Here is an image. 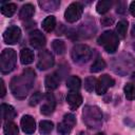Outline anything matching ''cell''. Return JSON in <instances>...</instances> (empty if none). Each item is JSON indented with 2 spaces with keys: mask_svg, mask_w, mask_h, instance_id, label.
<instances>
[{
  "mask_svg": "<svg viewBox=\"0 0 135 135\" xmlns=\"http://www.w3.org/2000/svg\"><path fill=\"white\" fill-rule=\"evenodd\" d=\"M36 74L32 69H26L19 76H15L11 81V91L13 95L18 99L26 97L31 89L33 88Z\"/></svg>",
  "mask_w": 135,
  "mask_h": 135,
  "instance_id": "1",
  "label": "cell"
},
{
  "mask_svg": "<svg viewBox=\"0 0 135 135\" xmlns=\"http://www.w3.org/2000/svg\"><path fill=\"white\" fill-rule=\"evenodd\" d=\"M135 68V59L130 53H122L118 57L114 58L112 63L113 71L121 76H126L132 72Z\"/></svg>",
  "mask_w": 135,
  "mask_h": 135,
  "instance_id": "2",
  "label": "cell"
},
{
  "mask_svg": "<svg viewBox=\"0 0 135 135\" xmlns=\"http://www.w3.org/2000/svg\"><path fill=\"white\" fill-rule=\"evenodd\" d=\"M84 124L90 129H98L102 124L101 110L96 105H85L82 111Z\"/></svg>",
  "mask_w": 135,
  "mask_h": 135,
  "instance_id": "3",
  "label": "cell"
},
{
  "mask_svg": "<svg viewBox=\"0 0 135 135\" xmlns=\"http://www.w3.org/2000/svg\"><path fill=\"white\" fill-rule=\"evenodd\" d=\"M98 44L101 45L107 53L113 54L118 49L119 39H118V36L113 31H105L99 36Z\"/></svg>",
  "mask_w": 135,
  "mask_h": 135,
  "instance_id": "4",
  "label": "cell"
},
{
  "mask_svg": "<svg viewBox=\"0 0 135 135\" xmlns=\"http://www.w3.org/2000/svg\"><path fill=\"white\" fill-rule=\"evenodd\" d=\"M17 61L16 52L13 49H4L0 56V70L2 74L11 73L15 66Z\"/></svg>",
  "mask_w": 135,
  "mask_h": 135,
  "instance_id": "5",
  "label": "cell"
},
{
  "mask_svg": "<svg viewBox=\"0 0 135 135\" xmlns=\"http://www.w3.org/2000/svg\"><path fill=\"white\" fill-rule=\"evenodd\" d=\"M71 56L74 62L76 63H85L92 57V50L86 44H75L72 49Z\"/></svg>",
  "mask_w": 135,
  "mask_h": 135,
  "instance_id": "6",
  "label": "cell"
},
{
  "mask_svg": "<svg viewBox=\"0 0 135 135\" xmlns=\"http://www.w3.org/2000/svg\"><path fill=\"white\" fill-rule=\"evenodd\" d=\"M82 12H83L82 4L79 3V2H73L65 9V12H64V18H65V20L68 22L74 23V22H76L77 20L80 19L81 15H82Z\"/></svg>",
  "mask_w": 135,
  "mask_h": 135,
  "instance_id": "7",
  "label": "cell"
},
{
  "mask_svg": "<svg viewBox=\"0 0 135 135\" xmlns=\"http://www.w3.org/2000/svg\"><path fill=\"white\" fill-rule=\"evenodd\" d=\"M55 59L54 56L51 52H49L47 50H43L40 51L38 54V62H37V68L41 71H45L50 68H52L54 65Z\"/></svg>",
  "mask_w": 135,
  "mask_h": 135,
  "instance_id": "8",
  "label": "cell"
},
{
  "mask_svg": "<svg viewBox=\"0 0 135 135\" xmlns=\"http://www.w3.org/2000/svg\"><path fill=\"white\" fill-rule=\"evenodd\" d=\"M75 123H76L75 116L73 114H71V113L65 114L64 117H63V120L60 123H58L57 131H58V133L60 135H69L72 132Z\"/></svg>",
  "mask_w": 135,
  "mask_h": 135,
  "instance_id": "9",
  "label": "cell"
},
{
  "mask_svg": "<svg viewBox=\"0 0 135 135\" xmlns=\"http://www.w3.org/2000/svg\"><path fill=\"white\" fill-rule=\"evenodd\" d=\"M21 38V31L18 26L12 25L7 27L3 33V40L6 44H15Z\"/></svg>",
  "mask_w": 135,
  "mask_h": 135,
  "instance_id": "10",
  "label": "cell"
},
{
  "mask_svg": "<svg viewBox=\"0 0 135 135\" xmlns=\"http://www.w3.org/2000/svg\"><path fill=\"white\" fill-rule=\"evenodd\" d=\"M114 83H115V80L111 76H109L107 74L102 75L97 80V82H96L95 91H96L97 95H103V94H105L107 91H108V89L111 88V86H113Z\"/></svg>",
  "mask_w": 135,
  "mask_h": 135,
  "instance_id": "11",
  "label": "cell"
},
{
  "mask_svg": "<svg viewBox=\"0 0 135 135\" xmlns=\"http://www.w3.org/2000/svg\"><path fill=\"white\" fill-rule=\"evenodd\" d=\"M55 107H56V100L54 95L52 93H47L44 96V103L41 105L40 112L43 115H51L54 112Z\"/></svg>",
  "mask_w": 135,
  "mask_h": 135,
  "instance_id": "12",
  "label": "cell"
},
{
  "mask_svg": "<svg viewBox=\"0 0 135 135\" xmlns=\"http://www.w3.org/2000/svg\"><path fill=\"white\" fill-rule=\"evenodd\" d=\"M64 73H61V71H57L51 75H47L45 77V88L49 89V90H55L58 88L60 81H61V78L63 77Z\"/></svg>",
  "mask_w": 135,
  "mask_h": 135,
  "instance_id": "13",
  "label": "cell"
},
{
  "mask_svg": "<svg viewBox=\"0 0 135 135\" xmlns=\"http://www.w3.org/2000/svg\"><path fill=\"white\" fill-rule=\"evenodd\" d=\"M28 41L34 49H42L45 45V37L40 31H33L30 34Z\"/></svg>",
  "mask_w": 135,
  "mask_h": 135,
  "instance_id": "14",
  "label": "cell"
},
{
  "mask_svg": "<svg viewBox=\"0 0 135 135\" xmlns=\"http://www.w3.org/2000/svg\"><path fill=\"white\" fill-rule=\"evenodd\" d=\"M21 129L25 134H33L36 130L35 119L31 115H24L20 121Z\"/></svg>",
  "mask_w": 135,
  "mask_h": 135,
  "instance_id": "15",
  "label": "cell"
},
{
  "mask_svg": "<svg viewBox=\"0 0 135 135\" xmlns=\"http://www.w3.org/2000/svg\"><path fill=\"white\" fill-rule=\"evenodd\" d=\"M66 101L72 110H76L82 103V96L78 92H70L66 95Z\"/></svg>",
  "mask_w": 135,
  "mask_h": 135,
  "instance_id": "16",
  "label": "cell"
},
{
  "mask_svg": "<svg viewBox=\"0 0 135 135\" xmlns=\"http://www.w3.org/2000/svg\"><path fill=\"white\" fill-rule=\"evenodd\" d=\"M0 112H1V117L3 120H12L16 117L17 113L15 111V109L9 105V104H6V103H2L1 107H0Z\"/></svg>",
  "mask_w": 135,
  "mask_h": 135,
  "instance_id": "17",
  "label": "cell"
},
{
  "mask_svg": "<svg viewBox=\"0 0 135 135\" xmlns=\"http://www.w3.org/2000/svg\"><path fill=\"white\" fill-rule=\"evenodd\" d=\"M38 4L45 12H54L59 7L60 1L59 0H42V1H39Z\"/></svg>",
  "mask_w": 135,
  "mask_h": 135,
  "instance_id": "18",
  "label": "cell"
},
{
  "mask_svg": "<svg viewBox=\"0 0 135 135\" xmlns=\"http://www.w3.org/2000/svg\"><path fill=\"white\" fill-rule=\"evenodd\" d=\"M34 14H35L34 5L31 4V3H26L21 7V9L19 12V17L22 20H28V19H31L33 17Z\"/></svg>",
  "mask_w": 135,
  "mask_h": 135,
  "instance_id": "19",
  "label": "cell"
},
{
  "mask_svg": "<svg viewBox=\"0 0 135 135\" xmlns=\"http://www.w3.org/2000/svg\"><path fill=\"white\" fill-rule=\"evenodd\" d=\"M81 86V80L77 76H71L66 80V88L71 90V92H78Z\"/></svg>",
  "mask_w": 135,
  "mask_h": 135,
  "instance_id": "20",
  "label": "cell"
},
{
  "mask_svg": "<svg viewBox=\"0 0 135 135\" xmlns=\"http://www.w3.org/2000/svg\"><path fill=\"white\" fill-rule=\"evenodd\" d=\"M20 61L22 64H30L34 61V54L30 49H22L20 52Z\"/></svg>",
  "mask_w": 135,
  "mask_h": 135,
  "instance_id": "21",
  "label": "cell"
},
{
  "mask_svg": "<svg viewBox=\"0 0 135 135\" xmlns=\"http://www.w3.org/2000/svg\"><path fill=\"white\" fill-rule=\"evenodd\" d=\"M17 9V5L15 3H2L1 4V13L5 17H12Z\"/></svg>",
  "mask_w": 135,
  "mask_h": 135,
  "instance_id": "22",
  "label": "cell"
},
{
  "mask_svg": "<svg viewBox=\"0 0 135 135\" xmlns=\"http://www.w3.org/2000/svg\"><path fill=\"white\" fill-rule=\"evenodd\" d=\"M113 2L111 0H101L98 1L96 4V11L98 14H105L111 7H112Z\"/></svg>",
  "mask_w": 135,
  "mask_h": 135,
  "instance_id": "23",
  "label": "cell"
},
{
  "mask_svg": "<svg viewBox=\"0 0 135 135\" xmlns=\"http://www.w3.org/2000/svg\"><path fill=\"white\" fill-rule=\"evenodd\" d=\"M127 31H128V21L120 20L116 25V35L118 36V38L123 39L127 35Z\"/></svg>",
  "mask_w": 135,
  "mask_h": 135,
  "instance_id": "24",
  "label": "cell"
},
{
  "mask_svg": "<svg viewBox=\"0 0 135 135\" xmlns=\"http://www.w3.org/2000/svg\"><path fill=\"white\" fill-rule=\"evenodd\" d=\"M55 26H56V19L54 16H49L42 21V27L45 32L50 33V32L54 31Z\"/></svg>",
  "mask_w": 135,
  "mask_h": 135,
  "instance_id": "25",
  "label": "cell"
},
{
  "mask_svg": "<svg viewBox=\"0 0 135 135\" xmlns=\"http://www.w3.org/2000/svg\"><path fill=\"white\" fill-rule=\"evenodd\" d=\"M53 128H54V123L50 120H42L39 123V131L43 135L50 134L53 131Z\"/></svg>",
  "mask_w": 135,
  "mask_h": 135,
  "instance_id": "26",
  "label": "cell"
},
{
  "mask_svg": "<svg viewBox=\"0 0 135 135\" xmlns=\"http://www.w3.org/2000/svg\"><path fill=\"white\" fill-rule=\"evenodd\" d=\"M4 135H18V127L13 121H7L3 127Z\"/></svg>",
  "mask_w": 135,
  "mask_h": 135,
  "instance_id": "27",
  "label": "cell"
},
{
  "mask_svg": "<svg viewBox=\"0 0 135 135\" xmlns=\"http://www.w3.org/2000/svg\"><path fill=\"white\" fill-rule=\"evenodd\" d=\"M104 68H105V62H104V60H103L101 57H97V58L95 59V61L93 62V64L91 65L90 71H91L92 73H98V72L102 71Z\"/></svg>",
  "mask_w": 135,
  "mask_h": 135,
  "instance_id": "28",
  "label": "cell"
},
{
  "mask_svg": "<svg viewBox=\"0 0 135 135\" xmlns=\"http://www.w3.org/2000/svg\"><path fill=\"white\" fill-rule=\"evenodd\" d=\"M52 47H53V51L58 54V55H62L64 52H65V44L62 40H54L52 42Z\"/></svg>",
  "mask_w": 135,
  "mask_h": 135,
  "instance_id": "29",
  "label": "cell"
},
{
  "mask_svg": "<svg viewBox=\"0 0 135 135\" xmlns=\"http://www.w3.org/2000/svg\"><path fill=\"white\" fill-rule=\"evenodd\" d=\"M124 96L129 100H134L135 99V84L133 83H127L123 88Z\"/></svg>",
  "mask_w": 135,
  "mask_h": 135,
  "instance_id": "30",
  "label": "cell"
},
{
  "mask_svg": "<svg viewBox=\"0 0 135 135\" xmlns=\"http://www.w3.org/2000/svg\"><path fill=\"white\" fill-rule=\"evenodd\" d=\"M96 82H97V80L93 76H90V77L85 78V80H84V89L88 92H93V90L96 88Z\"/></svg>",
  "mask_w": 135,
  "mask_h": 135,
  "instance_id": "31",
  "label": "cell"
},
{
  "mask_svg": "<svg viewBox=\"0 0 135 135\" xmlns=\"http://www.w3.org/2000/svg\"><path fill=\"white\" fill-rule=\"evenodd\" d=\"M42 94L40 93V92H36V93H34L33 95H32V97L30 98V105H32V107H35V105H37L40 101H41V99H42Z\"/></svg>",
  "mask_w": 135,
  "mask_h": 135,
  "instance_id": "32",
  "label": "cell"
},
{
  "mask_svg": "<svg viewBox=\"0 0 135 135\" xmlns=\"http://www.w3.org/2000/svg\"><path fill=\"white\" fill-rule=\"evenodd\" d=\"M100 22H101V24H102L103 26H109V25H111V24L114 22V20H113L112 18H110V17H103V18L100 20Z\"/></svg>",
  "mask_w": 135,
  "mask_h": 135,
  "instance_id": "33",
  "label": "cell"
},
{
  "mask_svg": "<svg viewBox=\"0 0 135 135\" xmlns=\"http://www.w3.org/2000/svg\"><path fill=\"white\" fill-rule=\"evenodd\" d=\"M116 12L118 14H123L126 12V5H124V2H119L118 5H117V8H116Z\"/></svg>",
  "mask_w": 135,
  "mask_h": 135,
  "instance_id": "34",
  "label": "cell"
},
{
  "mask_svg": "<svg viewBox=\"0 0 135 135\" xmlns=\"http://www.w3.org/2000/svg\"><path fill=\"white\" fill-rule=\"evenodd\" d=\"M0 86H1V94H0V96L1 97H4V95H5V93H6V90H5V84H4V81L1 79V81H0Z\"/></svg>",
  "mask_w": 135,
  "mask_h": 135,
  "instance_id": "35",
  "label": "cell"
},
{
  "mask_svg": "<svg viewBox=\"0 0 135 135\" xmlns=\"http://www.w3.org/2000/svg\"><path fill=\"white\" fill-rule=\"evenodd\" d=\"M130 13L132 16L135 17V1L131 2V4H130Z\"/></svg>",
  "mask_w": 135,
  "mask_h": 135,
  "instance_id": "36",
  "label": "cell"
},
{
  "mask_svg": "<svg viewBox=\"0 0 135 135\" xmlns=\"http://www.w3.org/2000/svg\"><path fill=\"white\" fill-rule=\"evenodd\" d=\"M132 39H133V47L135 50V24L132 27Z\"/></svg>",
  "mask_w": 135,
  "mask_h": 135,
  "instance_id": "37",
  "label": "cell"
},
{
  "mask_svg": "<svg viewBox=\"0 0 135 135\" xmlns=\"http://www.w3.org/2000/svg\"><path fill=\"white\" fill-rule=\"evenodd\" d=\"M131 78H132V80H133V81H135V72L132 74V77H131Z\"/></svg>",
  "mask_w": 135,
  "mask_h": 135,
  "instance_id": "38",
  "label": "cell"
},
{
  "mask_svg": "<svg viewBox=\"0 0 135 135\" xmlns=\"http://www.w3.org/2000/svg\"><path fill=\"white\" fill-rule=\"evenodd\" d=\"M96 135H105V134H104V133H102V132H100V133H97Z\"/></svg>",
  "mask_w": 135,
  "mask_h": 135,
  "instance_id": "39",
  "label": "cell"
},
{
  "mask_svg": "<svg viewBox=\"0 0 135 135\" xmlns=\"http://www.w3.org/2000/svg\"><path fill=\"white\" fill-rule=\"evenodd\" d=\"M79 135H86V134H85V133H80Z\"/></svg>",
  "mask_w": 135,
  "mask_h": 135,
  "instance_id": "40",
  "label": "cell"
}]
</instances>
